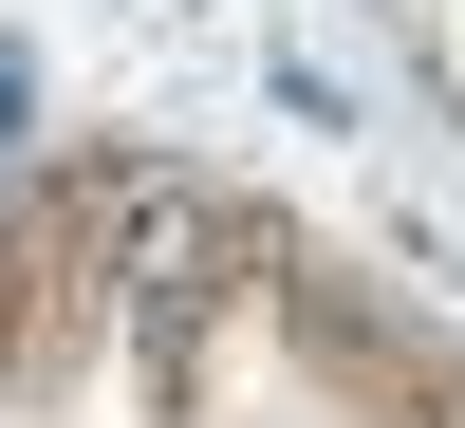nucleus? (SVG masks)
Wrapping results in <instances>:
<instances>
[{
	"mask_svg": "<svg viewBox=\"0 0 465 428\" xmlns=\"http://www.w3.org/2000/svg\"><path fill=\"white\" fill-rule=\"evenodd\" d=\"M19 112H37V75H19V56H0V149H19Z\"/></svg>",
	"mask_w": 465,
	"mask_h": 428,
	"instance_id": "1",
	"label": "nucleus"
}]
</instances>
